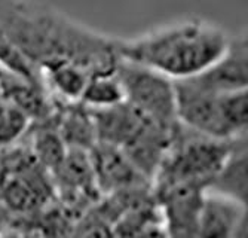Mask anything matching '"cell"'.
Masks as SVG:
<instances>
[{
	"instance_id": "9c48e42d",
	"label": "cell",
	"mask_w": 248,
	"mask_h": 238,
	"mask_svg": "<svg viewBox=\"0 0 248 238\" xmlns=\"http://www.w3.org/2000/svg\"><path fill=\"white\" fill-rule=\"evenodd\" d=\"M207 193L247 206V142L239 137L229 157L205 188Z\"/></svg>"
},
{
	"instance_id": "5bb4252c",
	"label": "cell",
	"mask_w": 248,
	"mask_h": 238,
	"mask_svg": "<svg viewBox=\"0 0 248 238\" xmlns=\"http://www.w3.org/2000/svg\"><path fill=\"white\" fill-rule=\"evenodd\" d=\"M79 238H113V229H110L106 223L95 222L88 225L82 231Z\"/></svg>"
},
{
	"instance_id": "8992f818",
	"label": "cell",
	"mask_w": 248,
	"mask_h": 238,
	"mask_svg": "<svg viewBox=\"0 0 248 238\" xmlns=\"http://www.w3.org/2000/svg\"><path fill=\"white\" fill-rule=\"evenodd\" d=\"M189 80L198 88L211 93H233L248 86V48L247 36H231V42L220 58Z\"/></svg>"
},
{
	"instance_id": "7a4b0ae2",
	"label": "cell",
	"mask_w": 248,
	"mask_h": 238,
	"mask_svg": "<svg viewBox=\"0 0 248 238\" xmlns=\"http://www.w3.org/2000/svg\"><path fill=\"white\" fill-rule=\"evenodd\" d=\"M229 42V33L221 27L192 18L174 21L137 37L118 39V54L172 80H183L211 66L226 51Z\"/></svg>"
},
{
	"instance_id": "4fadbf2b",
	"label": "cell",
	"mask_w": 248,
	"mask_h": 238,
	"mask_svg": "<svg viewBox=\"0 0 248 238\" xmlns=\"http://www.w3.org/2000/svg\"><path fill=\"white\" fill-rule=\"evenodd\" d=\"M124 101V90L116 76V70L111 73L93 75L80 97L88 109H103Z\"/></svg>"
},
{
	"instance_id": "6da1fadb",
	"label": "cell",
	"mask_w": 248,
	"mask_h": 238,
	"mask_svg": "<svg viewBox=\"0 0 248 238\" xmlns=\"http://www.w3.org/2000/svg\"><path fill=\"white\" fill-rule=\"evenodd\" d=\"M0 33L40 70L70 61L89 75L116 70L118 39L33 0H0Z\"/></svg>"
},
{
	"instance_id": "52a82bcc",
	"label": "cell",
	"mask_w": 248,
	"mask_h": 238,
	"mask_svg": "<svg viewBox=\"0 0 248 238\" xmlns=\"http://www.w3.org/2000/svg\"><path fill=\"white\" fill-rule=\"evenodd\" d=\"M89 159L97 189L107 195L121 189L149 183L119 146L97 142L89 149Z\"/></svg>"
},
{
	"instance_id": "9a60e30c",
	"label": "cell",
	"mask_w": 248,
	"mask_h": 238,
	"mask_svg": "<svg viewBox=\"0 0 248 238\" xmlns=\"http://www.w3.org/2000/svg\"><path fill=\"white\" fill-rule=\"evenodd\" d=\"M134 238H167L165 229L159 228V225H149L147 228H144L141 232H139Z\"/></svg>"
},
{
	"instance_id": "30bf717a",
	"label": "cell",
	"mask_w": 248,
	"mask_h": 238,
	"mask_svg": "<svg viewBox=\"0 0 248 238\" xmlns=\"http://www.w3.org/2000/svg\"><path fill=\"white\" fill-rule=\"evenodd\" d=\"M55 101V122L67 147L89 150L97 143L95 127L88 107L80 101Z\"/></svg>"
},
{
	"instance_id": "2e32d148",
	"label": "cell",
	"mask_w": 248,
	"mask_h": 238,
	"mask_svg": "<svg viewBox=\"0 0 248 238\" xmlns=\"http://www.w3.org/2000/svg\"><path fill=\"white\" fill-rule=\"evenodd\" d=\"M232 238H248V223H247V213L241 218V221L238 222Z\"/></svg>"
},
{
	"instance_id": "8fae6325",
	"label": "cell",
	"mask_w": 248,
	"mask_h": 238,
	"mask_svg": "<svg viewBox=\"0 0 248 238\" xmlns=\"http://www.w3.org/2000/svg\"><path fill=\"white\" fill-rule=\"evenodd\" d=\"M244 214V206L205 192L198 218L196 238H232Z\"/></svg>"
},
{
	"instance_id": "7c38bea8",
	"label": "cell",
	"mask_w": 248,
	"mask_h": 238,
	"mask_svg": "<svg viewBox=\"0 0 248 238\" xmlns=\"http://www.w3.org/2000/svg\"><path fill=\"white\" fill-rule=\"evenodd\" d=\"M45 90L58 101H80L83 90L91 78L85 69L70 61H57L40 69Z\"/></svg>"
},
{
	"instance_id": "277c9868",
	"label": "cell",
	"mask_w": 248,
	"mask_h": 238,
	"mask_svg": "<svg viewBox=\"0 0 248 238\" xmlns=\"http://www.w3.org/2000/svg\"><path fill=\"white\" fill-rule=\"evenodd\" d=\"M239 137L231 140L213 139L178 124L159 170L153 177L155 189L177 183H202L207 188Z\"/></svg>"
},
{
	"instance_id": "5b68a950",
	"label": "cell",
	"mask_w": 248,
	"mask_h": 238,
	"mask_svg": "<svg viewBox=\"0 0 248 238\" xmlns=\"http://www.w3.org/2000/svg\"><path fill=\"white\" fill-rule=\"evenodd\" d=\"M116 76L122 85L124 100L150 121L171 129L180 124L172 79L121 57L116 66Z\"/></svg>"
},
{
	"instance_id": "ba28073f",
	"label": "cell",
	"mask_w": 248,
	"mask_h": 238,
	"mask_svg": "<svg viewBox=\"0 0 248 238\" xmlns=\"http://www.w3.org/2000/svg\"><path fill=\"white\" fill-rule=\"evenodd\" d=\"M89 112L94 121L97 142L110 143L119 147H124L147 124L153 122L125 100L103 109H89Z\"/></svg>"
},
{
	"instance_id": "3957f363",
	"label": "cell",
	"mask_w": 248,
	"mask_h": 238,
	"mask_svg": "<svg viewBox=\"0 0 248 238\" xmlns=\"http://www.w3.org/2000/svg\"><path fill=\"white\" fill-rule=\"evenodd\" d=\"M177 119L183 127L213 139L231 140L244 136L248 124L247 90L211 93L189 80H174Z\"/></svg>"
}]
</instances>
